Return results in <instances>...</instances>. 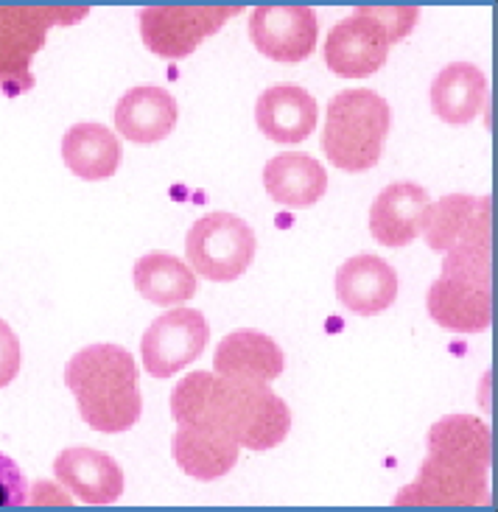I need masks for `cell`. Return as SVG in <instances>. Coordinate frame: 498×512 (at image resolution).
<instances>
[{
	"label": "cell",
	"instance_id": "obj_12",
	"mask_svg": "<svg viewBox=\"0 0 498 512\" xmlns=\"http://www.w3.org/2000/svg\"><path fill=\"white\" fill-rule=\"evenodd\" d=\"M420 233L434 252L490 241V196L448 194L429 202Z\"/></svg>",
	"mask_w": 498,
	"mask_h": 512
},
{
	"label": "cell",
	"instance_id": "obj_4",
	"mask_svg": "<svg viewBox=\"0 0 498 512\" xmlns=\"http://www.w3.org/2000/svg\"><path fill=\"white\" fill-rule=\"evenodd\" d=\"M431 319L454 333H485L493 325L490 241L445 252L443 275L429 289Z\"/></svg>",
	"mask_w": 498,
	"mask_h": 512
},
{
	"label": "cell",
	"instance_id": "obj_1",
	"mask_svg": "<svg viewBox=\"0 0 498 512\" xmlns=\"http://www.w3.org/2000/svg\"><path fill=\"white\" fill-rule=\"evenodd\" d=\"M177 426H202L230 434L241 448L269 451L289 437L291 412L269 384L230 381L216 373H188L171 392Z\"/></svg>",
	"mask_w": 498,
	"mask_h": 512
},
{
	"label": "cell",
	"instance_id": "obj_18",
	"mask_svg": "<svg viewBox=\"0 0 498 512\" xmlns=\"http://www.w3.org/2000/svg\"><path fill=\"white\" fill-rule=\"evenodd\" d=\"M180 118L174 96L163 87H135L115 104V129L118 135L138 146H152L166 140Z\"/></svg>",
	"mask_w": 498,
	"mask_h": 512
},
{
	"label": "cell",
	"instance_id": "obj_5",
	"mask_svg": "<svg viewBox=\"0 0 498 512\" xmlns=\"http://www.w3.org/2000/svg\"><path fill=\"white\" fill-rule=\"evenodd\" d=\"M417 6H361L331 28L325 65L342 79H364L387 65L389 48L412 34Z\"/></svg>",
	"mask_w": 498,
	"mask_h": 512
},
{
	"label": "cell",
	"instance_id": "obj_2",
	"mask_svg": "<svg viewBox=\"0 0 498 512\" xmlns=\"http://www.w3.org/2000/svg\"><path fill=\"white\" fill-rule=\"evenodd\" d=\"M493 462L490 429L473 415H448L429 431V457L395 507H485L487 471Z\"/></svg>",
	"mask_w": 498,
	"mask_h": 512
},
{
	"label": "cell",
	"instance_id": "obj_25",
	"mask_svg": "<svg viewBox=\"0 0 498 512\" xmlns=\"http://www.w3.org/2000/svg\"><path fill=\"white\" fill-rule=\"evenodd\" d=\"M23 367V347L17 333L0 319V389L9 387Z\"/></svg>",
	"mask_w": 498,
	"mask_h": 512
},
{
	"label": "cell",
	"instance_id": "obj_17",
	"mask_svg": "<svg viewBox=\"0 0 498 512\" xmlns=\"http://www.w3.org/2000/svg\"><path fill=\"white\" fill-rule=\"evenodd\" d=\"M429 191L417 182H392L375 196L370 208V233L384 247H406L420 238L423 213L429 208Z\"/></svg>",
	"mask_w": 498,
	"mask_h": 512
},
{
	"label": "cell",
	"instance_id": "obj_8",
	"mask_svg": "<svg viewBox=\"0 0 498 512\" xmlns=\"http://www.w3.org/2000/svg\"><path fill=\"white\" fill-rule=\"evenodd\" d=\"M258 250L255 230L233 213H208L188 230L185 255L202 277L230 283L247 272Z\"/></svg>",
	"mask_w": 498,
	"mask_h": 512
},
{
	"label": "cell",
	"instance_id": "obj_7",
	"mask_svg": "<svg viewBox=\"0 0 498 512\" xmlns=\"http://www.w3.org/2000/svg\"><path fill=\"white\" fill-rule=\"evenodd\" d=\"M90 6H0V96L34 90L31 59L40 54L54 26L79 23Z\"/></svg>",
	"mask_w": 498,
	"mask_h": 512
},
{
	"label": "cell",
	"instance_id": "obj_15",
	"mask_svg": "<svg viewBox=\"0 0 498 512\" xmlns=\"http://www.w3.org/2000/svg\"><path fill=\"white\" fill-rule=\"evenodd\" d=\"M286 359L272 336L261 331H236L224 336L216 356L213 370L230 381H247V384H272L283 375Z\"/></svg>",
	"mask_w": 498,
	"mask_h": 512
},
{
	"label": "cell",
	"instance_id": "obj_13",
	"mask_svg": "<svg viewBox=\"0 0 498 512\" xmlns=\"http://www.w3.org/2000/svg\"><path fill=\"white\" fill-rule=\"evenodd\" d=\"M333 289L347 311H353L359 317H375L395 303L398 275L378 255H356L339 266Z\"/></svg>",
	"mask_w": 498,
	"mask_h": 512
},
{
	"label": "cell",
	"instance_id": "obj_23",
	"mask_svg": "<svg viewBox=\"0 0 498 512\" xmlns=\"http://www.w3.org/2000/svg\"><path fill=\"white\" fill-rule=\"evenodd\" d=\"M135 289L154 305L188 303L196 294L194 272L168 252H149L132 269Z\"/></svg>",
	"mask_w": 498,
	"mask_h": 512
},
{
	"label": "cell",
	"instance_id": "obj_21",
	"mask_svg": "<svg viewBox=\"0 0 498 512\" xmlns=\"http://www.w3.org/2000/svg\"><path fill=\"white\" fill-rule=\"evenodd\" d=\"M487 98V79L471 62H454L437 73L431 84V110L445 124L465 126L482 112Z\"/></svg>",
	"mask_w": 498,
	"mask_h": 512
},
{
	"label": "cell",
	"instance_id": "obj_6",
	"mask_svg": "<svg viewBox=\"0 0 498 512\" xmlns=\"http://www.w3.org/2000/svg\"><path fill=\"white\" fill-rule=\"evenodd\" d=\"M392 112L373 90H342L328 101L322 149L333 166L347 174H361L378 166L389 138Z\"/></svg>",
	"mask_w": 498,
	"mask_h": 512
},
{
	"label": "cell",
	"instance_id": "obj_9",
	"mask_svg": "<svg viewBox=\"0 0 498 512\" xmlns=\"http://www.w3.org/2000/svg\"><path fill=\"white\" fill-rule=\"evenodd\" d=\"M238 12L244 6H149L140 12V37L152 54L185 59Z\"/></svg>",
	"mask_w": 498,
	"mask_h": 512
},
{
	"label": "cell",
	"instance_id": "obj_14",
	"mask_svg": "<svg viewBox=\"0 0 498 512\" xmlns=\"http://www.w3.org/2000/svg\"><path fill=\"white\" fill-rule=\"evenodd\" d=\"M59 485L70 490L84 504H112L124 496V471L121 465L93 448H68L54 462Z\"/></svg>",
	"mask_w": 498,
	"mask_h": 512
},
{
	"label": "cell",
	"instance_id": "obj_22",
	"mask_svg": "<svg viewBox=\"0 0 498 512\" xmlns=\"http://www.w3.org/2000/svg\"><path fill=\"white\" fill-rule=\"evenodd\" d=\"M121 140L104 124H73L62 138V160L82 180H110L121 166Z\"/></svg>",
	"mask_w": 498,
	"mask_h": 512
},
{
	"label": "cell",
	"instance_id": "obj_24",
	"mask_svg": "<svg viewBox=\"0 0 498 512\" xmlns=\"http://www.w3.org/2000/svg\"><path fill=\"white\" fill-rule=\"evenodd\" d=\"M28 504V482L17 462L0 454V507H23Z\"/></svg>",
	"mask_w": 498,
	"mask_h": 512
},
{
	"label": "cell",
	"instance_id": "obj_20",
	"mask_svg": "<svg viewBox=\"0 0 498 512\" xmlns=\"http://www.w3.org/2000/svg\"><path fill=\"white\" fill-rule=\"evenodd\" d=\"M263 188L277 205L311 208L328 191V171L311 154H277L263 168Z\"/></svg>",
	"mask_w": 498,
	"mask_h": 512
},
{
	"label": "cell",
	"instance_id": "obj_16",
	"mask_svg": "<svg viewBox=\"0 0 498 512\" xmlns=\"http://www.w3.org/2000/svg\"><path fill=\"white\" fill-rule=\"evenodd\" d=\"M319 107L314 96L297 84H275L263 90L255 104V124L280 146L303 143L317 126Z\"/></svg>",
	"mask_w": 498,
	"mask_h": 512
},
{
	"label": "cell",
	"instance_id": "obj_10",
	"mask_svg": "<svg viewBox=\"0 0 498 512\" xmlns=\"http://www.w3.org/2000/svg\"><path fill=\"white\" fill-rule=\"evenodd\" d=\"M210 342V325L196 308H174L157 317L143 333V370L154 378H171L202 356Z\"/></svg>",
	"mask_w": 498,
	"mask_h": 512
},
{
	"label": "cell",
	"instance_id": "obj_19",
	"mask_svg": "<svg viewBox=\"0 0 498 512\" xmlns=\"http://www.w3.org/2000/svg\"><path fill=\"white\" fill-rule=\"evenodd\" d=\"M238 451L241 445L230 434L202 429V426H180L171 440V454L180 471L199 482H213L227 476L236 468Z\"/></svg>",
	"mask_w": 498,
	"mask_h": 512
},
{
	"label": "cell",
	"instance_id": "obj_3",
	"mask_svg": "<svg viewBox=\"0 0 498 512\" xmlns=\"http://www.w3.org/2000/svg\"><path fill=\"white\" fill-rule=\"evenodd\" d=\"M65 384L76 395L79 415L90 429L118 434L140 420V370L124 347L93 345L79 350L65 367Z\"/></svg>",
	"mask_w": 498,
	"mask_h": 512
},
{
	"label": "cell",
	"instance_id": "obj_11",
	"mask_svg": "<svg viewBox=\"0 0 498 512\" xmlns=\"http://www.w3.org/2000/svg\"><path fill=\"white\" fill-rule=\"evenodd\" d=\"M319 23L311 6H258L249 17V37L275 62H305L317 48Z\"/></svg>",
	"mask_w": 498,
	"mask_h": 512
}]
</instances>
